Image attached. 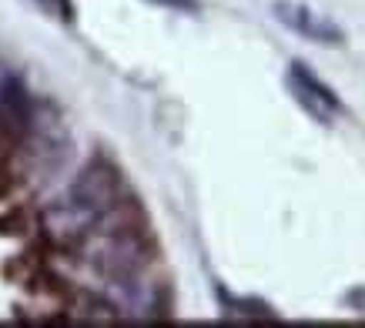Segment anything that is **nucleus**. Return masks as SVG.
<instances>
[{
    "label": "nucleus",
    "instance_id": "obj_1",
    "mask_svg": "<svg viewBox=\"0 0 365 328\" xmlns=\"http://www.w3.org/2000/svg\"><path fill=\"white\" fill-rule=\"evenodd\" d=\"M67 198H71L74 205H81L84 211H91L101 225L108 215H114V211L121 208V181H118L111 164L91 161L88 168L74 178Z\"/></svg>",
    "mask_w": 365,
    "mask_h": 328
},
{
    "label": "nucleus",
    "instance_id": "obj_2",
    "mask_svg": "<svg viewBox=\"0 0 365 328\" xmlns=\"http://www.w3.org/2000/svg\"><path fill=\"white\" fill-rule=\"evenodd\" d=\"M278 24H285L288 31H295L299 37H309L315 44H325V47H335V44H345V31L332 17L319 14L315 7L302 4V0H275L272 4Z\"/></svg>",
    "mask_w": 365,
    "mask_h": 328
},
{
    "label": "nucleus",
    "instance_id": "obj_3",
    "mask_svg": "<svg viewBox=\"0 0 365 328\" xmlns=\"http://www.w3.org/2000/svg\"><path fill=\"white\" fill-rule=\"evenodd\" d=\"M285 84H288V91H292V98L299 101L302 108L309 111L319 124H332V121L339 118V111H342L339 98H335L332 91L325 88V84H322L319 77L312 74L305 64H292V67H288Z\"/></svg>",
    "mask_w": 365,
    "mask_h": 328
},
{
    "label": "nucleus",
    "instance_id": "obj_4",
    "mask_svg": "<svg viewBox=\"0 0 365 328\" xmlns=\"http://www.w3.org/2000/svg\"><path fill=\"white\" fill-rule=\"evenodd\" d=\"M225 302V312L228 315H242V318H275L272 315V308L262 305V302H252V298H245V302H238V298L225 295V292H218Z\"/></svg>",
    "mask_w": 365,
    "mask_h": 328
},
{
    "label": "nucleus",
    "instance_id": "obj_5",
    "mask_svg": "<svg viewBox=\"0 0 365 328\" xmlns=\"http://www.w3.org/2000/svg\"><path fill=\"white\" fill-rule=\"evenodd\" d=\"M155 4H161V7H175V11H195V7H198L195 0H155Z\"/></svg>",
    "mask_w": 365,
    "mask_h": 328
},
{
    "label": "nucleus",
    "instance_id": "obj_6",
    "mask_svg": "<svg viewBox=\"0 0 365 328\" xmlns=\"http://www.w3.org/2000/svg\"><path fill=\"white\" fill-rule=\"evenodd\" d=\"M7 77H11V71H7V67H4V61H0V88H4V81H7Z\"/></svg>",
    "mask_w": 365,
    "mask_h": 328
}]
</instances>
